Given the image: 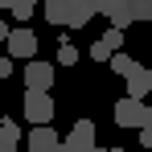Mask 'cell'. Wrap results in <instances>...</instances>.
<instances>
[{
    "label": "cell",
    "instance_id": "6da1fadb",
    "mask_svg": "<svg viewBox=\"0 0 152 152\" xmlns=\"http://www.w3.org/2000/svg\"><path fill=\"white\" fill-rule=\"evenodd\" d=\"M4 53H8V58H25V62H33V58H37V33H33L29 25H12L8 41H4Z\"/></svg>",
    "mask_w": 152,
    "mask_h": 152
},
{
    "label": "cell",
    "instance_id": "7a4b0ae2",
    "mask_svg": "<svg viewBox=\"0 0 152 152\" xmlns=\"http://www.w3.org/2000/svg\"><path fill=\"white\" fill-rule=\"evenodd\" d=\"M50 119H53V99H50V91H25V124L45 127Z\"/></svg>",
    "mask_w": 152,
    "mask_h": 152
},
{
    "label": "cell",
    "instance_id": "3957f363",
    "mask_svg": "<svg viewBox=\"0 0 152 152\" xmlns=\"http://www.w3.org/2000/svg\"><path fill=\"white\" fill-rule=\"evenodd\" d=\"M115 124L119 127H148L152 107H144V99H119L115 103Z\"/></svg>",
    "mask_w": 152,
    "mask_h": 152
},
{
    "label": "cell",
    "instance_id": "277c9868",
    "mask_svg": "<svg viewBox=\"0 0 152 152\" xmlns=\"http://www.w3.org/2000/svg\"><path fill=\"white\" fill-rule=\"evenodd\" d=\"M53 86V66L50 62H25V91H50Z\"/></svg>",
    "mask_w": 152,
    "mask_h": 152
},
{
    "label": "cell",
    "instance_id": "5b68a950",
    "mask_svg": "<svg viewBox=\"0 0 152 152\" xmlns=\"http://www.w3.org/2000/svg\"><path fill=\"white\" fill-rule=\"evenodd\" d=\"M62 144H66V148H74V152H91V148H95V124H91V119H78Z\"/></svg>",
    "mask_w": 152,
    "mask_h": 152
},
{
    "label": "cell",
    "instance_id": "8992f818",
    "mask_svg": "<svg viewBox=\"0 0 152 152\" xmlns=\"http://www.w3.org/2000/svg\"><path fill=\"white\" fill-rule=\"evenodd\" d=\"M58 144H62V140H58V132H53L50 124H45V127H33V132H29V152H53Z\"/></svg>",
    "mask_w": 152,
    "mask_h": 152
},
{
    "label": "cell",
    "instance_id": "52a82bcc",
    "mask_svg": "<svg viewBox=\"0 0 152 152\" xmlns=\"http://www.w3.org/2000/svg\"><path fill=\"white\" fill-rule=\"evenodd\" d=\"M66 4H70V12H66V29H82V25H91V17H95L91 0H66Z\"/></svg>",
    "mask_w": 152,
    "mask_h": 152
},
{
    "label": "cell",
    "instance_id": "ba28073f",
    "mask_svg": "<svg viewBox=\"0 0 152 152\" xmlns=\"http://www.w3.org/2000/svg\"><path fill=\"white\" fill-rule=\"evenodd\" d=\"M144 95H152V70H136V74L127 78V99H144Z\"/></svg>",
    "mask_w": 152,
    "mask_h": 152
},
{
    "label": "cell",
    "instance_id": "9c48e42d",
    "mask_svg": "<svg viewBox=\"0 0 152 152\" xmlns=\"http://www.w3.org/2000/svg\"><path fill=\"white\" fill-rule=\"evenodd\" d=\"M41 12H45L50 25H62V29H66V12H70V4H66V0H41Z\"/></svg>",
    "mask_w": 152,
    "mask_h": 152
},
{
    "label": "cell",
    "instance_id": "30bf717a",
    "mask_svg": "<svg viewBox=\"0 0 152 152\" xmlns=\"http://www.w3.org/2000/svg\"><path fill=\"white\" fill-rule=\"evenodd\" d=\"M91 8L111 21V17H119V12H132V0H91Z\"/></svg>",
    "mask_w": 152,
    "mask_h": 152
},
{
    "label": "cell",
    "instance_id": "8fae6325",
    "mask_svg": "<svg viewBox=\"0 0 152 152\" xmlns=\"http://www.w3.org/2000/svg\"><path fill=\"white\" fill-rule=\"evenodd\" d=\"M107 66H111L115 74H124V78H132L136 70H140V62H136V58H127L124 50H115V53H111V62H107Z\"/></svg>",
    "mask_w": 152,
    "mask_h": 152
},
{
    "label": "cell",
    "instance_id": "7c38bea8",
    "mask_svg": "<svg viewBox=\"0 0 152 152\" xmlns=\"http://www.w3.org/2000/svg\"><path fill=\"white\" fill-rule=\"evenodd\" d=\"M0 140H4V144H17V140H21V124L0 119Z\"/></svg>",
    "mask_w": 152,
    "mask_h": 152
},
{
    "label": "cell",
    "instance_id": "4fadbf2b",
    "mask_svg": "<svg viewBox=\"0 0 152 152\" xmlns=\"http://www.w3.org/2000/svg\"><path fill=\"white\" fill-rule=\"evenodd\" d=\"M99 41H103V45H107L111 53H115V50H124V29H107Z\"/></svg>",
    "mask_w": 152,
    "mask_h": 152
},
{
    "label": "cell",
    "instance_id": "5bb4252c",
    "mask_svg": "<svg viewBox=\"0 0 152 152\" xmlns=\"http://www.w3.org/2000/svg\"><path fill=\"white\" fill-rule=\"evenodd\" d=\"M12 17H17V25H29V17H33V0H17V4H12Z\"/></svg>",
    "mask_w": 152,
    "mask_h": 152
},
{
    "label": "cell",
    "instance_id": "9a60e30c",
    "mask_svg": "<svg viewBox=\"0 0 152 152\" xmlns=\"http://www.w3.org/2000/svg\"><path fill=\"white\" fill-rule=\"evenodd\" d=\"M74 62H78V50L70 41H62V45H58V66H74Z\"/></svg>",
    "mask_w": 152,
    "mask_h": 152
},
{
    "label": "cell",
    "instance_id": "2e32d148",
    "mask_svg": "<svg viewBox=\"0 0 152 152\" xmlns=\"http://www.w3.org/2000/svg\"><path fill=\"white\" fill-rule=\"evenodd\" d=\"M132 17L136 21H152V0H132Z\"/></svg>",
    "mask_w": 152,
    "mask_h": 152
},
{
    "label": "cell",
    "instance_id": "e0dca14e",
    "mask_svg": "<svg viewBox=\"0 0 152 152\" xmlns=\"http://www.w3.org/2000/svg\"><path fill=\"white\" fill-rule=\"evenodd\" d=\"M91 58H95V62H111V50H107L103 41H95V45H91Z\"/></svg>",
    "mask_w": 152,
    "mask_h": 152
},
{
    "label": "cell",
    "instance_id": "ac0fdd59",
    "mask_svg": "<svg viewBox=\"0 0 152 152\" xmlns=\"http://www.w3.org/2000/svg\"><path fill=\"white\" fill-rule=\"evenodd\" d=\"M0 78H12V58L0 53Z\"/></svg>",
    "mask_w": 152,
    "mask_h": 152
},
{
    "label": "cell",
    "instance_id": "d6986e66",
    "mask_svg": "<svg viewBox=\"0 0 152 152\" xmlns=\"http://www.w3.org/2000/svg\"><path fill=\"white\" fill-rule=\"evenodd\" d=\"M140 144H144V152H152V124L140 127Z\"/></svg>",
    "mask_w": 152,
    "mask_h": 152
},
{
    "label": "cell",
    "instance_id": "ffe728a7",
    "mask_svg": "<svg viewBox=\"0 0 152 152\" xmlns=\"http://www.w3.org/2000/svg\"><path fill=\"white\" fill-rule=\"evenodd\" d=\"M8 33H12V25H8V21H0V41H8Z\"/></svg>",
    "mask_w": 152,
    "mask_h": 152
},
{
    "label": "cell",
    "instance_id": "44dd1931",
    "mask_svg": "<svg viewBox=\"0 0 152 152\" xmlns=\"http://www.w3.org/2000/svg\"><path fill=\"white\" fill-rule=\"evenodd\" d=\"M0 152H17V144H4V140H0Z\"/></svg>",
    "mask_w": 152,
    "mask_h": 152
},
{
    "label": "cell",
    "instance_id": "7402d4cb",
    "mask_svg": "<svg viewBox=\"0 0 152 152\" xmlns=\"http://www.w3.org/2000/svg\"><path fill=\"white\" fill-rule=\"evenodd\" d=\"M12 4H17V0H0V8H12Z\"/></svg>",
    "mask_w": 152,
    "mask_h": 152
},
{
    "label": "cell",
    "instance_id": "603a6c76",
    "mask_svg": "<svg viewBox=\"0 0 152 152\" xmlns=\"http://www.w3.org/2000/svg\"><path fill=\"white\" fill-rule=\"evenodd\" d=\"M53 152H74V148H66V144H58V148H53Z\"/></svg>",
    "mask_w": 152,
    "mask_h": 152
},
{
    "label": "cell",
    "instance_id": "cb8c5ba5",
    "mask_svg": "<svg viewBox=\"0 0 152 152\" xmlns=\"http://www.w3.org/2000/svg\"><path fill=\"white\" fill-rule=\"evenodd\" d=\"M91 152H111V148H99V144H95V148H91Z\"/></svg>",
    "mask_w": 152,
    "mask_h": 152
},
{
    "label": "cell",
    "instance_id": "d4e9b609",
    "mask_svg": "<svg viewBox=\"0 0 152 152\" xmlns=\"http://www.w3.org/2000/svg\"><path fill=\"white\" fill-rule=\"evenodd\" d=\"M111 152H124V148H111Z\"/></svg>",
    "mask_w": 152,
    "mask_h": 152
},
{
    "label": "cell",
    "instance_id": "484cf974",
    "mask_svg": "<svg viewBox=\"0 0 152 152\" xmlns=\"http://www.w3.org/2000/svg\"><path fill=\"white\" fill-rule=\"evenodd\" d=\"M33 4H37V0H33Z\"/></svg>",
    "mask_w": 152,
    "mask_h": 152
}]
</instances>
